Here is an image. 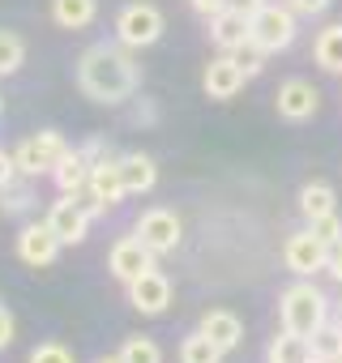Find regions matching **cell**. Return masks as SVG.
<instances>
[{
	"mask_svg": "<svg viewBox=\"0 0 342 363\" xmlns=\"http://www.w3.org/2000/svg\"><path fill=\"white\" fill-rule=\"evenodd\" d=\"M333 210H338V197H333L329 184L312 179V184L299 189V214H304L308 223H316V218H325V214H333Z\"/></svg>",
	"mask_w": 342,
	"mask_h": 363,
	"instance_id": "21",
	"label": "cell"
},
{
	"mask_svg": "<svg viewBox=\"0 0 342 363\" xmlns=\"http://www.w3.org/2000/svg\"><path fill=\"white\" fill-rule=\"evenodd\" d=\"M120 359H124V363H162V350H158V342H154V337L133 333V337H124Z\"/></svg>",
	"mask_w": 342,
	"mask_h": 363,
	"instance_id": "26",
	"label": "cell"
},
{
	"mask_svg": "<svg viewBox=\"0 0 342 363\" xmlns=\"http://www.w3.org/2000/svg\"><path fill=\"white\" fill-rule=\"evenodd\" d=\"M26 65V43L13 30H0V77H9Z\"/></svg>",
	"mask_w": 342,
	"mask_h": 363,
	"instance_id": "27",
	"label": "cell"
},
{
	"mask_svg": "<svg viewBox=\"0 0 342 363\" xmlns=\"http://www.w3.org/2000/svg\"><path fill=\"white\" fill-rule=\"evenodd\" d=\"M274 107H278V116H282V120H291V124L312 120V116H316V107H321V90H316L312 82H304V77H291V82H282V86H278Z\"/></svg>",
	"mask_w": 342,
	"mask_h": 363,
	"instance_id": "8",
	"label": "cell"
},
{
	"mask_svg": "<svg viewBox=\"0 0 342 363\" xmlns=\"http://www.w3.org/2000/svg\"><path fill=\"white\" fill-rule=\"evenodd\" d=\"M278 316H282V329H291L299 337H312L329 320V295L321 286H312L308 278H299L278 295Z\"/></svg>",
	"mask_w": 342,
	"mask_h": 363,
	"instance_id": "2",
	"label": "cell"
},
{
	"mask_svg": "<svg viewBox=\"0 0 342 363\" xmlns=\"http://www.w3.org/2000/svg\"><path fill=\"white\" fill-rule=\"evenodd\" d=\"M261 5H270V0H227V9H240V13H248V18H253Z\"/></svg>",
	"mask_w": 342,
	"mask_h": 363,
	"instance_id": "38",
	"label": "cell"
},
{
	"mask_svg": "<svg viewBox=\"0 0 342 363\" xmlns=\"http://www.w3.org/2000/svg\"><path fill=\"white\" fill-rule=\"evenodd\" d=\"M265 359H270V363H316L312 342H308V337H299V333H291V329H282V333L270 342Z\"/></svg>",
	"mask_w": 342,
	"mask_h": 363,
	"instance_id": "18",
	"label": "cell"
},
{
	"mask_svg": "<svg viewBox=\"0 0 342 363\" xmlns=\"http://www.w3.org/2000/svg\"><path fill=\"white\" fill-rule=\"evenodd\" d=\"M31 363H73V350L60 346V342H39L31 350Z\"/></svg>",
	"mask_w": 342,
	"mask_h": 363,
	"instance_id": "29",
	"label": "cell"
},
{
	"mask_svg": "<svg viewBox=\"0 0 342 363\" xmlns=\"http://www.w3.org/2000/svg\"><path fill=\"white\" fill-rule=\"evenodd\" d=\"M128 120H133L137 128H150V124L158 120V107H154L150 99H137V103H133V111H128Z\"/></svg>",
	"mask_w": 342,
	"mask_h": 363,
	"instance_id": "32",
	"label": "cell"
},
{
	"mask_svg": "<svg viewBox=\"0 0 342 363\" xmlns=\"http://www.w3.org/2000/svg\"><path fill=\"white\" fill-rule=\"evenodd\" d=\"M338 363H342V359H338Z\"/></svg>",
	"mask_w": 342,
	"mask_h": 363,
	"instance_id": "42",
	"label": "cell"
},
{
	"mask_svg": "<svg viewBox=\"0 0 342 363\" xmlns=\"http://www.w3.org/2000/svg\"><path fill=\"white\" fill-rule=\"evenodd\" d=\"M180 363H223V346H219L206 329H193V333L180 342Z\"/></svg>",
	"mask_w": 342,
	"mask_h": 363,
	"instance_id": "22",
	"label": "cell"
},
{
	"mask_svg": "<svg viewBox=\"0 0 342 363\" xmlns=\"http://www.w3.org/2000/svg\"><path fill=\"white\" fill-rule=\"evenodd\" d=\"M282 265H287L295 278H312V274H321V269L329 265V244H325L312 227L291 231L287 244H282Z\"/></svg>",
	"mask_w": 342,
	"mask_h": 363,
	"instance_id": "6",
	"label": "cell"
},
{
	"mask_svg": "<svg viewBox=\"0 0 342 363\" xmlns=\"http://www.w3.org/2000/svg\"><path fill=\"white\" fill-rule=\"evenodd\" d=\"M77 86H82L86 99L116 107V103L137 94L141 65L133 60V48H124L120 39L116 43H90L77 60Z\"/></svg>",
	"mask_w": 342,
	"mask_h": 363,
	"instance_id": "1",
	"label": "cell"
},
{
	"mask_svg": "<svg viewBox=\"0 0 342 363\" xmlns=\"http://www.w3.org/2000/svg\"><path fill=\"white\" fill-rule=\"evenodd\" d=\"M94 363H124V359H120V354H116V359H94Z\"/></svg>",
	"mask_w": 342,
	"mask_h": 363,
	"instance_id": "39",
	"label": "cell"
},
{
	"mask_svg": "<svg viewBox=\"0 0 342 363\" xmlns=\"http://www.w3.org/2000/svg\"><path fill=\"white\" fill-rule=\"evenodd\" d=\"M295 35H299V26H295V13L287 9V5H261L257 13H253V43L257 48H265L270 56L274 52H287L291 43H295Z\"/></svg>",
	"mask_w": 342,
	"mask_h": 363,
	"instance_id": "5",
	"label": "cell"
},
{
	"mask_svg": "<svg viewBox=\"0 0 342 363\" xmlns=\"http://www.w3.org/2000/svg\"><path fill=\"white\" fill-rule=\"evenodd\" d=\"M107 150H111V145H107V137H90V141L82 145V154H86V162H103V158H111Z\"/></svg>",
	"mask_w": 342,
	"mask_h": 363,
	"instance_id": "34",
	"label": "cell"
},
{
	"mask_svg": "<svg viewBox=\"0 0 342 363\" xmlns=\"http://www.w3.org/2000/svg\"><path fill=\"white\" fill-rule=\"evenodd\" d=\"M18 175H22V171H18V158L0 150V189H5V184H13Z\"/></svg>",
	"mask_w": 342,
	"mask_h": 363,
	"instance_id": "35",
	"label": "cell"
},
{
	"mask_svg": "<svg viewBox=\"0 0 342 363\" xmlns=\"http://www.w3.org/2000/svg\"><path fill=\"white\" fill-rule=\"evenodd\" d=\"M308 342H312L316 363H338L342 359V320H325Z\"/></svg>",
	"mask_w": 342,
	"mask_h": 363,
	"instance_id": "24",
	"label": "cell"
},
{
	"mask_svg": "<svg viewBox=\"0 0 342 363\" xmlns=\"http://www.w3.org/2000/svg\"><path fill=\"white\" fill-rule=\"evenodd\" d=\"M193 9H197L202 18H214V13H223V9H227V0H193Z\"/></svg>",
	"mask_w": 342,
	"mask_h": 363,
	"instance_id": "36",
	"label": "cell"
},
{
	"mask_svg": "<svg viewBox=\"0 0 342 363\" xmlns=\"http://www.w3.org/2000/svg\"><path fill=\"white\" fill-rule=\"evenodd\" d=\"M52 179H56V189H60V193H77V189H86V179H90V162H86V154L69 145V154L56 162Z\"/></svg>",
	"mask_w": 342,
	"mask_h": 363,
	"instance_id": "20",
	"label": "cell"
},
{
	"mask_svg": "<svg viewBox=\"0 0 342 363\" xmlns=\"http://www.w3.org/2000/svg\"><path fill=\"white\" fill-rule=\"evenodd\" d=\"M65 154H69V141H65L56 128L35 133V137H26V141L13 150L18 171H22L26 179H35V175H52V171H56V162H60Z\"/></svg>",
	"mask_w": 342,
	"mask_h": 363,
	"instance_id": "3",
	"label": "cell"
},
{
	"mask_svg": "<svg viewBox=\"0 0 342 363\" xmlns=\"http://www.w3.org/2000/svg\"><path fill=\"white\" fill-rule=\"evenodd\" d=\"M244 82H248V73L236 65V56L231 52H223V56H214L210 65H206V77H202V86H206V94L210 99H219V103H227V99H236L240 90H244Z\"/></svg>",
	"mask_w": 342,
	"mask_h": 363,
	"instance_id": "12",
	"label": "cell"
},
{
	"mask_svg": "<svg viewBox=\"0 0 342 363\" xmlns=\"http://www.w3.org/2000/svg\"><path fill=\"white\" fill-rule=\"evenodd\" d=\"M180 235H184V227H180V218L171 214V210H145L141 218H137V240L154 252V257H162V252H176L180 248Z\"/></svg>",
	"mask_w": 342,
	"mask_h": 363,
	"instance_id": "7",
	"label": "cell"
},
{
	"mask_svg": "<svg viewBox=\"0 0 342 363\" xmlns=\"http://www.w3.org/2000/svg\"><path fill=\"white\" fill-rule=\"evenodd\" d=\"M248 35H253V18L240 9H223L210 18V39L219 52H236L240 43H248Z\"/></svg>",
	"mask_w": 342,
	"mask_h": 363,
	"instance_id": "15",
	"label": "cell"
},
{
	"mask_svg": "<svg viewBox=\"0 0 342 363\" xmlns=\"http://www.w3.org/2000/svg\"><path fill=\"white\" fill-rule=\"evenodd\" d=\"M0 111H5V99H0Z\"/></svg>",
	"mask_w": 342,
	"mask_h": 363,
	"instance_id": "40",
	"label": "cell"
},
{
	"mask_svg": "<svg viewBox=\"0 0 342 363\" xmlns=\"http://www.w3.org/2000/svg\"><path fill=\"white\" fill-rule=\"evenodd\" d=\"M13 333H18V320H13V312L5 303H0V350L13 346Z\"/></svg>",
	"mask_w": 342,
	"mask_h": 363,
	"instance_id": "33",
	"label": "cell"
},
{
	"mask_svg": "<svg viewBox=\"0 0 342 363\" xmlns=\"http://www.w3.org/2000/svg\"><path fill=\"white\" fill-rule=\"evenodd\" d=\"M338 320H342V308H338Z\"/></svg>",
	"mask_w": 342,
	"mask_h": 363,
	"instance_id": "41",
	"label": "cell"
},
{
	"mask_svg": "<svg viewBox=\"0 0 342 363\" xmlns=\"http://www.w3.org/2000/svg\"><path fill=\"white\" fill-rule=\"evenodd\" d=\"M312 56L325 73H342V26H325L312 43Z\"/></svg>",
	"mask_w": 342,
	"mask_h": 363,
	"instance_id": "23",
	"label": "cell"
},
{
	"mask_svg": "<svg viewBox=\"0 0 342 363\" xmlns=\"http://www.w3.org/2000/svg\"><path fill=\"white\" fill-rule=\"evenodd\" d=\"M128 303L141 312V316H162L171 308V278L158 274V269H145L141 278L128 282Z\"/></svg>",
	"mask_w": 342,
	"mask_h": 363,
	"instance_id": "9",
	"label": "cell"
},
{
	"mask_svg": "<svg viewBox=\"0 0 342 363\" xmlns=\"http://www.w3.org/2000/svg\"><path fill=\"white\" fill-rule=\"evenodd\" d=\"M162 13L154 9V5H141V0H137V5H124L120 13H116V39L124 43V48H154L158 39H162Z\"/></svg>",
	"mask_w": 342,
	"mask_h": 363,
	"instance_id": "4",
	"label": "cell"
},
{
	"mask_svg": "<svg viewBox=\"0 0 342 363\" xmlns=\"http://www.w3.org/2000/svg\"><path fill=\"white\" fill-rule=\"evenodd\" d=\"M48 223H52V231L60 235V244H82L86 231H90V214L77 206L73 193H60V201H52Z\"/></svg>",
	"mask_w": 342,
	"mask_h": 363,
	"instance_id": "13",
	"label": "cell"
},
{
	"mask_svg": "<svg viewBox=\"0 0 342 363\" xmlns=\"http://www.w3.org/2000/svg\"><path fill=\"white\" fill-rule=\"evenodd\" d=\"M120 175H124V189L133 193H150L158 184V167L150 154H120Z\"/></svg>",
	"mask_w": 342,
	"mask_h": 363,
	"instance_id": "17",
	"label": "cell"
},
{
	"mask_svg": "<svg viewBox=\"0 0 342 363\" xmlns=\"http://www.w3.org/2000/svg\"><path fill=\"white\" fill-rule=\"evenodd\" d=\"M231 56H236V65H240V69H244L248 77H257V73L265 69V56H270V52H265V48H257V43L248 39V43H240V48H236Z\"/></svg>",
	"mask_w": 342,
	"mask_h": 363,
	"instance_id": "28",
	"label": "cell"
},
{
	"mask_svg": "<svg viewBox=\"0 0 342 363\" xmlns=\"http://www.w3.org/2000/svg\"><path fill=\"white\" fill-rule=\"evenodd\" d=\"M99 18V0H52V22L60 30H82Z\"/></svg>",
	"mask_w": 342,
	"mask_h": 363,
	"instance_id": "19",
	"label": "cell"
},
{
	"mask_svg": "<svg viewBox=\"0 0 342 363\" xmlns=\"http://www.w3.org/2000/svg\"><path fill=\"white\" fill-rule=\"evenodd\" d=\"M282 5L295 13V18H321L329 9V0H282Z\"/></svg>",
	"mask_w": 342,
	"mask_h": 363,
	"instance_id": "31",
	"label": "cell"
},
{
	"mask_svg": "<svg viewBox=\"0 0 342 363\" xmlns=\"http://www.w3.org/2000/svg\"><path fill=\"white\" fill-rule=\"evenodd\" d=\"M35 189L31 184H18V179H13V184H5V189H0V210H5V214H31L35 210Z\"/></svg>",
	"mask_w": 342,
	"mask_h": 363,
	"instance_id": "25",
	"label": "cell"
},
{
	"mask_svg": "<svg viewBox=\"0 0 342 363\" xmlns=\"http://www.w3.org/2000/svg\"><path fill=\"white\" fill-rule=\"evenodd\" d=\"M325 274L342 282V244H333V248H329V265H325Z\"/></svg>",
	"mask_w": 342,
	"mask_h": 363,
	"instance_id": "37",
	"label": "cell"
},
{
	"mask_svg": "<svg viewBox=\"0 0 342 363\" xmlns=\"http://www.w3.org/2000/svg\"><path fill=\"white\" fill-rule=\"evenodd\" d=\"M86 189L111 210V206H120L124 197H128V189H124V175H120V158H103V162H90V179H86Z\"/></svg>",
	"mask_w": 342,
	"mask_h": 363,
	"instance_id": "14",
	"label": "cell"
},
{
	"mask_svg": "<svg viewBox=\"0 0 342 363\" xmlns=\"http://www.w3.org/2000/svg\"><path fill=\"white\" fill-rule=\"evenodd\" d=\"M107 269H111V278H120V282L128 286L133 278H141L145 269H154V252H150L137 235H124V240H116V244H111Z\"/></svg>",
	"mask_w": 342,
	"mask_h": 363,
	"instance_id": "10",
	"label": "cell"
},
{
	"mask_svg": "<svg viewBox=\"0 0 342 363\" xmlns=\"http://www.w3.org/2000/svg\"><path fill=\"white\" fill-rule=\"evenodd\" d=\"M197 329H206L219 346H223V354L227 350H236L240 342H244V320L236 316V312H227V308H210L206 316H202V325Z\"/></svg>",
	"mask_w": 342,
	"mask_h": 363,
	"instance_id": "16",
	"label": "cell"
},
{
	"mask_svg": "<svg viewBox=\"0 0 342 363\" xmlns=\"http://www.w3.org/2000/svg\"><path fill=\"white\" fill-rule=\"evenodd\" d=\"M308 227H312L329 248H333V244H342V218H338V210H333V214H325V218H316V223H308Z\"/></svg>",
	"mask_w": 342,
	"mask_h": 363,
	"instance_id": "30",
	"label": "cell"
},
{
	"mask_svg": "<svg viewBox=\"0 0 342 363\" xmlns=\"http://www.w3.org/2000/svg\"><path fill=\"white\" fill-rule=\"evenodd\" d=\"M60 248H65V244H60V235L52 231V223H48V218H43V223L22 227V235H18V257H22L26 265H35V269L52 265Z\"/></svg>",
	"mask_w": 342,
	"mask_h": 363,
	"instance_id": "11",
	"label": "cell"
}]
</instances>
